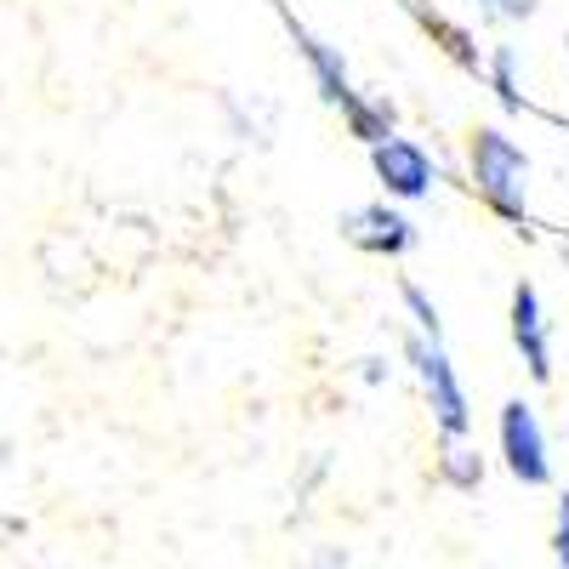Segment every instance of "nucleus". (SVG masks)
<instances>
[{
	"mask_svg": "<svg viewBox=\"0 0 569 569\" xmlns=\"http://www.w3.org/2000/svg\"><path fill=\"white\" fill-rule=\"evenodd\" d=\"M467 177L479 188V200L501 217V222H525L530 217V154L501 131V126H479L467 149Z\"/></svg>",
	"mask_w": 569,
	"mask_h": 569,
	"instance_id": "nucleus-1",
	"label": "nucleus"
},
{
	"mask_svg": "<svg viewBox=\"0 0 569 569\" xmlns=\"http://www.w3.org/2000/svg\"><path fill=\"white\" fill-rule=\"evenodd\" d=\"M405 359L416 365V382H421V393H427L433 427H439L445 439H467L472 405H467V388H461V376H456V365H450L445 337H421V330H410V337H405Z\"/></svg>",
	"mask_w": 569,
	"mask_h": 569,
	"instance_id": "nucleus-2",
	"label": "nucleus"
},
{
	"mask_svg": "<svg viewBox=\"0 0 569 569\" xmlns=\"http://www.w3.org/2000/svg\"><path fill=\"white\" fill-rule=\"evenodd\" d=\"M405 308H410V319H416V330H421V337H445V319H439V302L433 297H427L421 291V284L416 279H405Z\"/></svg>",
	"mask_w": 569,
	"mask_h": 569,
	"instance_id": "nucleus-12",
	"label": "nucleus"
},
{
	"mask_svg": "<svg viewBox=\"0 0 569 569\" xmlns=\"http://www.w3.org/2000/svg\"><path fill=\"white\" fill-rule=\"evenodd\" d=\"M370 171H376V182L388 188V200H427L439 188L433 154H427L416 137H399V131L370 149Z\"/></svg>",
	"mask_w": 569,
	"mask_h": 569,
	"instance_id": "nucleus-4",
	"label": "nucleus"
},
{
	"mask_svg": "<svg viewBox=\"0 0 569 569\" xmlns=\"http://www.w3.org/2000/svg\"><path fill=\"white\" fill-rule=\"evenodd\" d=\"M342 240L370 251V257H405L416 246V222L388 200H370V206L342 211Z\"/></svg>",
	"mask_w": 569,
	"mask_h": 569,
	"instance_id": "nucleus-6",
	"label": "nucleus"
},
{
	"mask_svg": "<svg viewBox=\"0 0 569 569\" xmlns=\"http://www.w3.org/2000/svg\"><path fill=\"white\" fill-rule=\"evenodd\" d=\"M552 563L569 569V490L558 496V518H552Z\"/></svg>",
	"mask_w": 569,
	"mask_h": 569,
	"instance_id": "nucleus-14",
	"label": "nucleus"
},
{
	"mask_svg": "<svg viewBox=\"0 0 569 569\" xmlns=\"http://www.w3.org/2000/svg\"><path fill=\"white\" fill-rule=\"evenodd\" d=\"M563 58H569V34H563Z\"/></svg>",
	"mask_w": 569,
	"mask_h": 569,
	"instance_id": "nucleus-16",
	"label": "nucleus"
},
{
	"mask_svg": "<svg viewBox=\"0 0 569 569\" xmlns=\"http://www.w3.org/2000/svg\"><path fill=\"white\" fill-rule=\"evenodd\" d=\"M496 450L507 461V472L525 490H547L552 485V445H547V427L536 416L530 399H507L496 416Z\"/></svg>",
	"mask_w": 569,
	"mask_h": 569,
	"instance_id": "nucleus-3",
	"label": "nucleus"
},
{
	"mask_svg": "<svg viewBox=\"0 0 569 569\" xmlns=\"http://www.w3.org/2000/svg\"><path fill=\"white\" fill-rule=\"evenodd\" d=\"M439 479L450 485V490H479L485 485V456L472 450L467 439H445V456H439Z\"/></svg>",
	"mask_w": 569,
	"mask_h": 569,
	"instance_id": "nucleus-11",
	"label": "nucleus"
},
{
	"mask_svg": "<svg viewBox=\"0 0 569 569\" xmlns=\"http://www.w3.org/2000/svg\"><path fill=\"white\" fill-rule=\"evenodd\" d=\"M410 12H416V23L427 29V34H433L439 46H445V52L467 69V74H485V52H479V40H472L461 23H450L445 12H433V7H427V0H410Z\"/></svg>",
	"mask_w": 569,
	"mask_h": 569,
	"instance_id": "nucleus-8",
	"label": "nucleus"
},
{
	"mask_svg": "<svg viewBox=\"0 0 569 569\" xmlns=\"http://www.w3.org/2000/svg\"><path fill=\"white\" fill-rule=\"evenodd\" d=\"M507 325H512V348H518V359H525L530 382H552V330H547L541 291H536L530 279H518V284H512Z\"/></svg>",
	"mask_w": 569,
	"mask_h": 569,
	"instance_id": "nucleus-5",
	"label": "nucleus"
},
{
	"mask_svg": "<svg viewBox=\"0 0 569 569\" xmlns=\"http://www.w3.org/2000/svg\"><path fill=\"white\" fill-rule=\"evenodd\" d=\"M291 34H297V52H302V63H308L313 86H319V98H325L330 109H348V103L359 98V86H353V74H348L342 52H337V46H325L319 34L297 29V23H291Z\"/></svg>",
	"mask_w": 569,
	"mask_h": 569,
	"instance_id": "nucleus-7",
	"label": "nucleus"
},
{
	"mask_svg": "<svg viewBox=\"0 0 569 569\" xmlns=\"http://www.w3.org/2000/svg\"><path fill=\"white\" fill-rule=\"evenodd\" d=\"M359 376H365V382H370V388H382V382H388V376H393V365H382V359H365V370H359Z\"/></svg>",
	"mask_w": 569,
	"mask_h": 569,
	"instance_id": "nucleus-15",
	"label": "nucleus"
},
{
	"mask_svg": "<svg viewBox=\"0 0 569 569\" xmlns=\"http://www.w3.org/2000/svg\"><path fill=\"white\" fill-rule=\"evenodd\" d=\"M472 7H479L485 23H525V18H536L541 0H472Z\"/></svg>",
	"mask_w": 569,
	"mask_h": 569,
	"instance_id": "nucleus-13",
	"label": "nucleus"
},
{
	"mask_svg": "<svg viewBox=\"0 0 569 569\" xmlns=\"http://www.w3.org/2000/svg\"><path fill=\"white\" fill-rule=\"evenodd\" d=\"M485 80L496 86V98H501V109H525V69H518V46H490L485 52Z\"/></svg>",
	"mask_w": 569,
	"mask_h": 569,
	"instance_id": "nucleus-9",
	"label": "nucleus"
},
{
	"mask_svg": "<svg viewBox=\"0 0 569 569\" xmlns=\"http://www.w3.org/2000/svg\"><path fill=\"white\" fill-rule=\"evenodd\" d=\"M342 120H348V131L365 142V149H376V142L393 137V103L388 98H365V91H359V98L342 109Z\"/></svg>",
	"mask_w": 569,
	"mask_h": 569,
	"instance_id": "nucleus-10",
	"label": "nucleus"
}]
</instances>
